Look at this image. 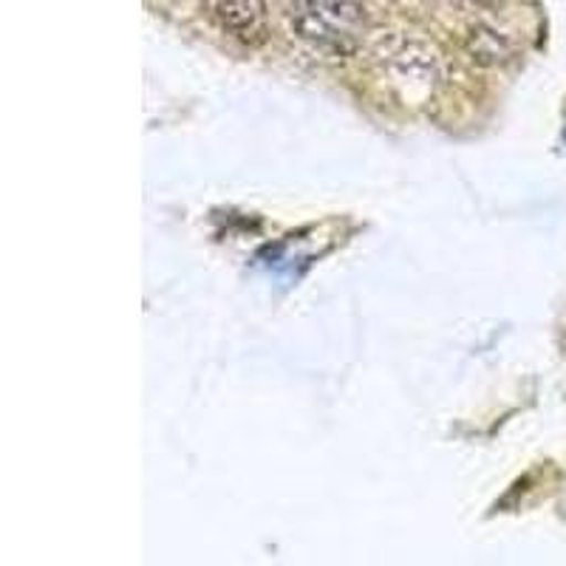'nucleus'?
Segmentation results:
<instances>
[{
  "label": "nucleus",
  "mask_w": 566,
  "mask_h": 566,
  "mask_svg": "<svg viewBox=\"0 0 566 566\" xmlns=\"http://www.w3.org/2000/svg\"><path fill=\"white\" fill-rule=\"evenodd\" d=\"M290 23L297 38L337 57L360 52L366 34V14L352 0H292Z\"/></svg>",
  "instance_id": "obj_1"
},
{
  "label": "nucleus",
  "mask_w": 566,
  "mask_h": 566,
  "mask_svg": "<svg viewBox=\"0 0 566 566\" xmlns=\"http://www.w3.org/2000/svg\"><path fill=\"white\" fill-rule=\"evenodd\" d=\"M212 18L241 40L264 34V0H210Z\"/></svg>",
  "instance_id": "obj_2"
}]
</instances>
